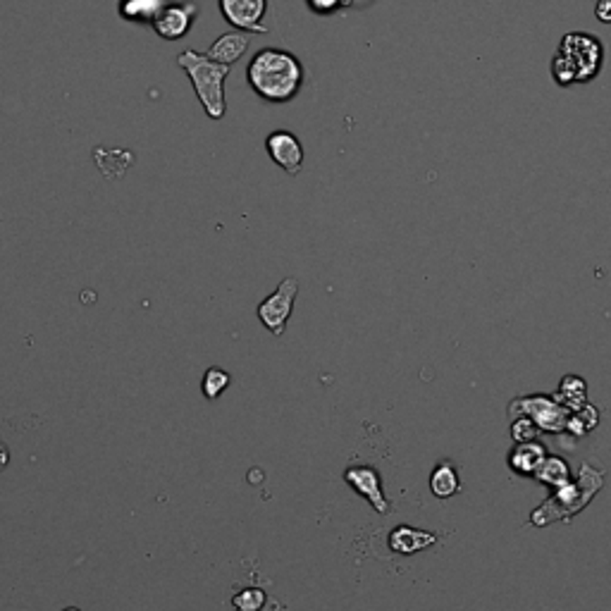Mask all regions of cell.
Masks as SVG:
<instances>
[{
  "mask_svg": "<svg viewBox=\"0 0 611 611\" xmlns=\"http://www.w3.org/2000/svg\"><path fill=\"white\" fill-rule=\"evenodd\" d=\"M246 81L268 103H289L306 81L304 62L285 48H263L246 67Z\"/></svg>",
  "mask_w": 611,
  "mask_h": 611,
  "instance_id": "cell-1",
  "label": "cell"
},
{
  "mask_svg": "<svg viewBox=\"0 0 611 611\" xmlns=\"http://www.w3.org/2000/svg\"><path fill=\"white\" fill-rule=\"evenodd\" d=\"M602 67H605L602 41L590 32H569L559 41L550 72L557 87L571 89L597 80Z\"/></svg>",
  "mask_w": 611,
  "mask_h": 611,
  "instance_id": "cell-2",
  "label": "cell"
},
{
  "mask_svg": "<svg viewBox=\"0 0 611 611\" xmlns=\"http://www.w3.org/2000/svg\"><path fill=\"white\" fill-rule=\"evenodd\" d=\"M177 65L184 70L189 81H192L193 91L199 96L208 118L222 120L227 113L225 80L230 77L232 67L211 61L206 53H196V51H182L177 55Z\"/></svg>",
  "mask_w": 611,
  "mask_h": 611,
  "instance_id": "cell-3",
  "label": "cell"
},
{
  "mask_svg": "<svg viewBox=\"0 0 611 611\" xmlns=\"http://www.w3.org/2000/svg\"><path fill=\"white\" fill-rule=\"evenodd\" d=\"M602 487V473L592 471L590 465H583L578 483H566L559 487L557 494H551L545 504L531 516L532 525H547L551 521L571 519L573 513L585 509V504L595 497V492Z\"/></svg>",
  "mask_w": 611,
  "mask_h": 611,
  "instance_id": "cell-4",
  "label": "cell"
},
{
  "mask_svg": "<svg viewBox=\"0 0 611 611\" xmlns=\"http://www.w3.org/2000/svg\"><path fill=\"white\" fill-rule=\"evenodd\" d=\"M296 292H299V282L296 277L282 279V285L268 296L263 304H258V320L270 330V334L279 337L285 333L287 320L292 315L294 301H296Z\"/></svg>",
  "mask_w": 611,
  "mask_h": 611,
  "instance_id": "cell-5",
  "label": "cell"
},
{
  "mask_svg": "<svg viewBox=\"0 0 611 611\" xmlns=\"http://www.w3.org/2000/svg\"><path fill=\"white\" fill-rule=\"evenodd\" d=\"M218 7L227 24H232L237 32L268 33V27L263 24L268 0H218Z\"/></svg>",
  "mask_w": 611,
  "mask_h": 611,
  "instance_id": "cell-6",
  "label": "cell"
},
{
  "mask_svg": "<svg viewBox=\"0 0 611 611\" xmlns=\"http://www.w3.org/2000/svg\"><path fill=\"white\" fill-rule=\"evenodd\" d=\"M266 151L275 165L282 167L287 174H299L304 167V146L296 134L289 129H275L268 134Z\"/></svg>",
  "mask_w": 611,
  "mask_h": 611,
  "instance_id": "cell-7",
  "label": "cell"
},
{
  "mask_svg": "<svg viewBox=\"0 0 611 611\" xmlns=\"http://www.w3.org/2000/svg\"><path fill=\"white\" fill-rule=\"evenodd\" d=\"M516 406H523V413L528 418L535 423L542 430L550 432H561L569 430L571 426V418L566 413L564 406H559L554 399L550 397H528V399H519V401H513Z\"/></svg>",
  "mask_w": 611,
  "mask_h": 611,
  "instance_id": "cell-8",
  "label": "cell"
},
{
  "mask_svg": "<svg viewBox=\"0 0 611 611\" xmlns=\"http://www.w3.org/2000/svg\"><path fill=\"white\" fill-rule=\"evenodd\" d=\"M196 13H199L196 3H180V5H170L167 3L158 13V17L153 20V29H155L160 39L180 41L192 29Z\"/></svg>",
  "mask_w": 611,
  "mask_h": 611,
  "instance_id": "cell-9",
  "label": "cell"
},
{
  "mask_svg": "<svg viewBox=\"0 0 611 611\" xmlns=\"http://www.w3.org/2000/svg\"><path fill=\"white\" fill-rule=\"evenodd\" d=\"M344 480L359 492L361 497H366L371 502L375 512H390V504H387L385 494H382V483H380V475L375 468H371V465H352V468L344 471Z\"/></svg>",
  "mask_w": 611,
  "mask_h": 611,
  "instance_id": "cell-10",
  "label": "cell"
},
{
  "mask_svg": "<svg viewBox=\"0 0 611 611\" xmlns=\"http://www.w3.org/2000/svg\"><path fill=\"white\" fill-rule=\"evenodd\" d=\"M249 43H251V39H249V33H246V32L222 33V36L215 41L213 46L208 48L206 55L211 58V61L222 62V65L232 67L234 62L240 61L241 55L246 53Z\"/></svg>",
  "mask_w": 611,
  "mask_h": 611,
  "instance_id": "cell-11",
  "label": "cell"
},
{
  "mask_svg": "<svg viewBox=\"0 0 611 611\" xmlns=\"http://www.w3.org/2000/svg\"><path fill=\"white\" fill-rule=\"evenodd\" d=\"M435 542H437V538L432 532L416 531V528H409V525H401L390 535V545L399 554H416L420 550H428Z\"/></svg>",
  "mask_w": 611,
  "mask_h": 611,
  "instance_id": "cell-12",
  "label": "cell"
},
{
  "mask_svg": "<svg viewBox=\"0 0 611 611\" xmlns=\"http://www.w3.org/2000/svg\"><path fill=\"white\" fill-rule=\"evenodd\" d=\"M545 446L535 445V442H519V446L513 449L512 456H509V464L516 473H523V475H535V471L540 468V464L545 461Z\"/></svg>",
  "mask_w": 611,
  "mask_h": 611,
  "instance_id": "cell-13",
  "label": "cell"
},
{
  "mask_svg": "<svg viewBox=\"0 0 611 611\" xmlns=\"http://www.w3.org/2000/svg\"><path fill=\"white\" fill-rule=\"evenodd\" d=\"M167 5V0H122L120 14L129 22H151Z\"/></svg>",
  "mask_w": 611,
  "mask_h": 611,
  "instance_id": "cell-14",
  "label": "cell"
},
{
  "mask_svg": "<svg viewBox=\"0 0 611 611\" xmlns=\"http://www.w3.org/2000/svg\"><path fill=\"white\" fill-rule=\"evenodd\" d=\"M430 490L435 497L449 499L458 492V475L452 464H439L430 475Z\"/></svg>",
  "mask_w": 611,
  "mask_h": 611,
  "instance_id": "cell-15",
  "label": "cell"
},
{
  "mask_svg": "<svg viewBox=\"0 0 611 611\" xmlns=\"http://www.w3.org/2000/svg\"><path fill=\"white\" fill-rule=\"evenodd\" d=\"M535 478L551 487H561L571 480V473H569V464H566L564 458L550 456L540 464V468L535 471Z\"/></svg>",
  "mask_w": 611,
  "mask_h": 611,
  "instance_id": "cell-16",
  "label": "cell"
},
{
  "mask_svg": "<svg viewBox=\"0 0 611 611\" xmlns=\"http://www.w3.org/2000/svg\"><path fill=\"white\" fill-rule=\"evenodd\" d=\"M227 385H230V375L225 371H220V368H211L203 375V394L208 399H218L220 394L225 392Z\"/></svg>",
  "mask_w": 611,
  "mask_h": 611,
  "instance_id": "cell-17",
  "label": "cell"
},
{
  "mask_svg": "<svg viewBox=\"0 0 611 611\" xmlns=\"http://www.w3.org/2000/svg\"><path fill=\"white\" fill-rule=\"evenodd\" d=\"M266 602V595L260 590H246L234 597V606L240 611H258Z\"/></svg>",
  "mask_w": 611,
  "mask_h": 611,
  "instance_id": "cell-18",
  "label": "cell"
},
{
  "mask_svg": "<svg viewBox=\"0 0 611 611\" xmlns=\"http://www.w3.org/2000/svg\"><path fill=\"white\" fill-rule=\"evenodd\" d=\"M306 5L318 17H333L344 7V0H306Z\"/></svg>",
  "mask_w": 611,
  "mask_h": 611,
  "instance_id": "cell-19",
  "label": "cell"
},
{
  "mask_svg": "<svg viewBox=\"0 0 611 611\" xmlns=\"http://www.w3.org/2000/svg\"><path fill=\"white\" fill-rule=\"evenodd\" d=\"M538 430H540V428L535 426V423H532L528 416H525V418H521V420H516V423H513L512 435H513V439H516V442H531V439L538 435Z\"/></svg>",
  "mask_w": 611,
  "mask_h": 611,
  "instance_id": "cell-20",
  "label": "cell"
},
{
  "mask_svg": "<svg viewBox=\"0 0 611 611\" xmlns=\"http://www.w3.org/2000/svg\"><path fill=\"white\" fill-rule=\"evenodd\" d=\"M595 17L605 24H611V0H597L595 5Z\"/></svg>",
  "mask_w": 611,
  "mask_h": 611,
  "instance_id": "cell-21",
  "label": "cell"
},
{
  "mask_svg": "<svg viewBox=\"0 0 611 611\" xmlns=\"http://www.w3.org/2000/svg\"><path fill=\"white\" fill-rule=\"evenodd\" d=\"M7 464H10V449H7L5 442H0V471L7 468Z\"/></svg>",
  "mask_w": 611,
  "mask_h": 611,
  "instance_id": "cell-22",
  "label": "cell"
},
{
  "mask_svg": "<svg viewBox=\"0 0 611 611\" xmlns=\"http://www.w3.org/2000/svg\"><path fill=\"white\" fill-rule=\"evenodd\" d=\"M352 3H353V0H344V7H349V5H352Z\"/></svg>",
  "mask_w": 611,
  "mask_h": 611,
  "instance_id": "cell-23",
  "label": "cell"
},
{
  "mask_svg": "<svg viewBox=\"0 0 611 611\" xmlns=\"http://www.w3.org/2000/svg\"><path fill=\"white\" fill-rule=\"evenodd\" d=\"M65 611H80V609H74V606H70V609H65Z\"/></svg>",
  "mask_w": 611,
  "mask_h": 611,
  "instance_id": "cell-24",
  "label": "cell"
}]
</instances>
